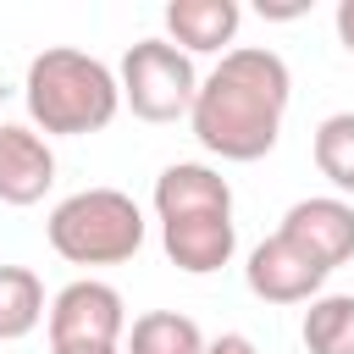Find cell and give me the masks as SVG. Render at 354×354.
Returning <instances> with one entry per match:
<instances>
[{
	"label": "cell",
	"mask_w": 354,
	"mask_h": 354,
	"mask_svg": "<svg viewBox=\"0 0 354 354\" xmlns=\"http://www.w3.org/2000/svg\"><path fill=\"white\" fill-rule=\"evenodd\" d=\"M288 100H293L288 61L266 44H238L210 66V77H199L188 127L221 160H260L282 138Z\"/></svg>",
	"instance_id": "6da1fadb"
},
{
	"label": "cell",
	"mask_w": 354,
	"mask_h": 354,
	"mask_svg": "<svg viewBox=\"0 0 354 354\" xmlns=\"http://www.w3.org/2000/svg\"><path fill=\"white\" fill-rule=\"evenodd\" d=\"M22 105H28V122L50 138H83V133H100L116 122L122 111V83L105 61L83 55V50H44L28 61V77H22Z\"/></svg>",
	"instance_id": "7a4b0ae2"
},
{
	"label": "cell",
	"mask_w": 354,
	"mask_h": 354,
	"mask_svg": "<svg viewBox=\"0 0 354 354\" xmlns=\"http://www.w3.org/2000/svg\"><path fill=\"white\" fill-rule=\"evenodd\" d=\"M44 232L72 266H122L144 249V210L122 188H77L50 210Z\"/></svg>",
	"instance_id": "3957f363"
},
{
	"label": "cell",
	"mask_w": 354,
	"mask_h": 354,
	"mask_svg": "<svg viewBox=\"0 0 354 354\" xmlns=\"http://www.w3.org/2000/svg\"><path fill=\"white\" fill-rule=\"evenodd\" d=\"M116 83H122V105L138 122H177L194 111V94H199L194 55H183L171 39H138L122 55Z\"/></svg>",
	"instance_id": "277c9868"
},
{
	"label": "cell",
	"mask_w": 354,
	"mask_h": 354,
	"mask_svg": "<svg viewBox=\"0 0 354 354\" xmlns=\"http://www.w3.org/2000/svg\"><path fill=\"white\" fill-rule=\"evenodd\" d=\"M50 348H116L127 332V304L111 282L77 277L50 299Z\"/></svg>",
	"instance_id": "5b68a950"
},
{
	"label": "cell",
	"mask_w": 354,
	"mask_h": 354,
	"mask_svg": "<svg viewBox=\"0 0 354 354\" xmlns=\"http://www.w3.org/2000/svg\"><path fill=\"white\" fill-rule=\"evenodd\" d=\"M299 254H310L321 271H337L354 260V205L337 199V194H315V199H299L288 205L282 227H277Z\"/></svg>",
	"instance_id": "8992f818"
},
{
	"label": "cell",
	"mask_w": 354,
	"mask_h": 354,
	"mask_svg": "<svg viewBox=\"0 0 354 354\" xmlns=\"http://www.w3.org/2000/svg\"><path fill=\"white\" fill-rule=\"evenodd\" d=\"M243 282H249V293L266 299V304H310V299H321L326 271H321L310 254H299L282 232H271V238H260V243L249 249Z\"/></svg>",
	"instance_id": "52a82bcc"
},
{
	"label": "cell",
	"mask_w": 354,
	"mask_h": 354,
	"mask_svg": "<svg viewBox=\"0 0 354 354\" xmlns=\"http://www.w3.org/2000/svg\"><path fill=\"white\" fill-rule=\"evenodd\" d=\"M55 183L50 138L28 122H0V205H39Z\"/></svg>",
	"instance_id": "ba28073f"
},
{
	"label": "cell",
	"mask_w": 354,
	"mask_h": 354,
	"mask_svg": "<svg viewBox=\"0 0 354 354\" xmlns=\"http://www.w3.org/2000/svg\"><path fill=\"white\" fill-rule=\"evenodd\" d=\"M155 216L160 221H183V216H232V188L221 171L199 166V160H171L155 177Z\"/></svg>",
	"instance_id": "9c48e42d"
},
{
	"label": "cell",
	"mask_w": 354,
	"mask_h": 354,
	"mask_svg": "<svg viewBox=\"0 0 354 354\" xmlns=\"http://www.w3.org/2000/svg\"><path fill=\"white\" fill-rule=\"evenodd\" d=\"M160 249L177 271L188 277H205V271H221L238 249V227L232 216H183V221H160Z\"/></svg>",
	"instance_id": "30bf717a"
},
{
	"label": "cell",
	"mask_w": 354,
	"mask_h": 354,
	"mask_svg": "<svg viewBox=\"0 0 354 354\" xmlns=\"http://www.w3.org/2000/svg\"><path fill=\"white\" fill-rule=\"evenodd\" d=\"M238 22H243L238 0H171L166 6V33L183 55H210V50L227 55V44L238 39Z\"/></svg>",
	"instance_id": "8fae6325"
},
{
	"label": "cell",
	"mask_w": 354,
	"mask_h": 354,
	"mask_svg": "<svg viewBox=\"0 0 354 354\" xmlns=\"http://www.w3.org/2000/svg\"><path fill=\"white\" fill-rule=\"evenodd\" d=\"M122 354H205V332L183 310H144L127 326V348Z\"/></svg>",
	"instance_id": "7c38bea8"
},
{
	"label": "cell",
	"mask_w": 354,
	"mask_h": 354,
	"mask_svg": "<svg viewBox=\"0 0 354 354\" xmlns=\"http://www.w3.org/2000/svg\"><path fill=\"white\" fill-rule=\"evenodd\" d=\"M44 315H50L44 282H39L28 266H0V343L28 337Z\"/></svg>",
	"instance_id": "4fadbf2b"
},
{
	"label": "cell",
	"mask_w": 354,
	"mask_h": 354,
	"mask_svg": "<svg viewBox=\"0 0 354 354\" xmlns=\"http://www.w3.org/2000/svg\"><path fill=\"white\" fill-rule=\"evenodd\" d=\"M310 354H354V293H321L299 326Z\"/></svg>",
	"instance_id": "5bb4252c"
},
{
	"label": "cell",
	"mask_w": 354,
	"mask_h": 354,
	"mask_svg": "<svg viewBox=\"0 0 354 354\" xmlns=\"http://www.w3.org/2000/svg\"><path fill=\"white\" fill-rule=\"evenodd\" d=\"M315 166H321V177L337 188V199L343 194H354V111H332L321 127H315Z\"/></svg>",
	"instance_id": "9a60e30c"
},
{
	"label": "cell",
	"mask_w": 354,
	"mask_h": 354,
	"mask_svg": "<svg viewBox=\"0 0 354 354\" xmlns=\"http://www.w3.org/2000/svg\"><path fill=\"white\" fill-rule=\"evenodd\" d=\"M205 354H260V348H254L243 332H221V337H210V343H205Z\"/></svg>",
	"instance_id": "2e32d148"
},
{
	"label": "cell",
	"mask_w": 354,
	"mask_h": 354,
	"mask_svg": "<svg viewBox=\"0 0 354 354\" xmlns=\"http://www.w3.org/2000/svg\"><path fill=\"white\" fill-rule=\"evenodd\" d=\"M310 6L304 0H260V17H277V22H288V17H304Z\"/></svg>",
	"instance_id": "e0dca14e"
},
{
	"label": "cell",
	"mask_w": 354,
	"mask_h": 354,
	"mask_svg": "<svg viewBox=\"0 0 354 354\" xmlns=\"http://www.w3.org/2000/svg\"><path fill=\"white\" fill-rule=\"evenodd\" d=\"M337 39H343V50L354 55V0H337Z\"/></svg>",
	"instance_id": "ac0fdd59"
},
{
	"label": "cell",
	"mask_w": 354,
	"mask_h": 354,
	"mask_svg": "<svg viewBox=\"0 0 354 354\" xmlns=\"http://www.w3.org/2000/svg\"><path fill=\"white\" fill-rule=\"evenodd\" d=\"M50 354H122V348H50Z\"/></svg>",
	"instance_id": "d6986e66"
}]
</instances>
